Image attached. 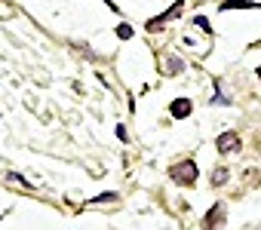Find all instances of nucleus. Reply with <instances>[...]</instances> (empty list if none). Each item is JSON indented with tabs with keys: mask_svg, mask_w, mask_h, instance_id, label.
<instances>
[{
	"mask_svg": "<svg viewBox=\"0 0 261 230\" xmlns=\"http://www.w3.org/2000/svg\"><path fill=\"white\" fill-rule=\"evenodd\" d=\"M230 10H261V4H255V0H224L221 13H230Z\"/></svg>",
	"mask_w": 261,
	"mask_h": 230,
	"instance_id": "6",
	"label": "nucleus"
},
{
	"mask_svg": "<svg viewBox=\"0 0 261 230\" xmlns=\"http://www.w3.org/2000/svg\"><path fill=\"white\" fill-rule=\"evenodd\" d=\"M181 10H185V0H175V4H172V7H169L166 13H160V16H154V19H148V25H145V28H148V31H160V28H163L166 22H172V19H178V16H181Z\"/></svg>",
	"mask_w": 261,
	"mask_h": 230,
	"instance_id": "2",
	"label": "nucleus"
},
{
	"mask_svg": "<svg viewBox=\"0 0 261 230\" xmlns=\"http://www.w3.org/2000/svg\"><path fill=\"white\" fill-rule=\"evenodd\" d=\"M203 230H224V203H215V206L206 212Z\"/></svg>",
	"mask_w": 261,
	"mask_h": 230,
	"instance_id": "3",
	"label": "nucleus"
},
{
	"mask_svg": "<svg viewBox=\"0 0 261 230\" xmlns=\"http://www.w3.org/2000/svg\"><path fill=\"white\" fill-rule=\"evenodd\" d=\"M215 148H218V154H233L240 148V135L237 132H221L215 138Z\"/></svg>",
	"mask_w": 261,
	"mask_h": 230,
	"instance_id": "4",
	"label": "nucleus"
},
{
	"mask_svg": "<svg viewBox=\"0 0 261 230\" xmlns=\"http://www.w3.org/2000/svg\"><path fill=\"white\" fill-rule=\"evenodd\" d=\"M258 80H261V65H258Z\"/></svg>",
	"mask_w": 261,
	"mask_h": 230,
	"instance_id": "13",
	"label": "nucleus"
},
{
	"mask_svg": "<svg viewBox=\"0 0 261 230\" xmlns=\"http://www.w3.org/2000/svg\"><path fill=\"white\" fill-rule=\"evenodd\" d=\"M101 203H117V190H108V193H101V196H92V199H89V206H101Z\"/></svg>",
	"mask_w": 261,
	"mask_h": 230,
	"instance_id": "7",
	"label": "nucleus"
},
{
	"mask_svg": "<svg viewBox=\"0 0 261 230\" xmlns=\"http://www.w3.org/2000/svg\"><path fill=\"white\" fill-rule=\"evenodd\" d=\"M166 65H169V74H172V77H175V74H181V71H185V62H181V59H175V55H172V59H169V62H166Z\"/></svg>",
	"mask_w": 261,
	"mask_h": 230,
	"instance_id": "9",
	"label": "nucleus"
},
{
	"mask_svg": "<svg viewBox=\"0 0 261 230\" xmlns=\"http://www.w3.org/2000/svg\"><path fill=\"white\" fill-rule=\"evenodd\" d=\"M169 178L181 187H191L197 184V163L194 160H181V163H172L169 166Z\"/></svg>",
	"mask_w": 261,
	"mask_h": 230,
	"instance_id": "1",
	"label": "nucleus"
},
{
	"mask_svg": "<svg viewBox=\"0 0 261 230\" xmlns=\"http://www.w3.org/2000/svg\"><path fill=\"white\" fill-rule=\"evenodd\" d=\"M227 178H230V175H227V169H215V172H212V187L227 184Z\"/></svg>",
	"mask_w": 261,
	"mask_h": 230,
	"instance_id": "8",
	"label": "nucleus"
},
{
	"mask_svg": "<svg viewBox=\"0 0 261 230\" xmlns=\"http://www.w3.org/2000/svg\"><path fill=\"white\" fill-rule=\"evenodd\" d=\"M212 104H230V98H224V95L218 92V83H215V95H212Z\"/></svg>",
	"mask_w": 261,
	"mask_h": 230,
	"instance_id": "12",
	"label": "nucleus"
},
{
	"mask_svg": "<svg viewBox=\"0 0 261 230\" xmlns=\"http://www.w3.org/2000/svg\"><path fill=\"white\" fill-rule=\"evenodd\" d=\"M194 25H197L200 31H206V34H212V25H209V19H206V16H197V19H194Z\"/></svg>",
	"mask_w": 261,
	"mask_h": 230,
	"instance_id": "10",
	"label": "nucleus"
},
{
	"mask_svg": "<svg viewBox=\"0 0 261 230\" xmlns=\"http://www.w3.org/2000/svg\"><path fill=\"white\" fill-rule=\"evenodd\" d=\"M117 37L120 40H133V28H129V25H117Z\"/></svg>",
	"mask_w": 261,
	"mask_h": 230,
	"instance_id": "11",
	"label": "nucleus"
},
{
	"mask_svg": "<svg viewBox=\"0 0 261 230\" xmlns=\"http://www.w3.org/2000/svg\"><path fill=\"white\" fill-rule=\"evenodd\" d=\"M191 110H194L191 98H175V101L169 104V113H172V120H185V117H191Z\"/></svg>",
	"mask_w": 261,
	"mask_h": 230,
	"instance_id": "5",
	"label": "nucleus"
}]
</instances>
